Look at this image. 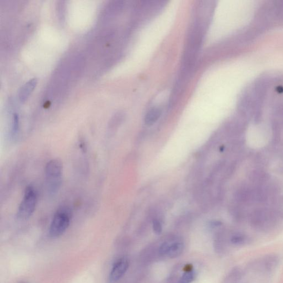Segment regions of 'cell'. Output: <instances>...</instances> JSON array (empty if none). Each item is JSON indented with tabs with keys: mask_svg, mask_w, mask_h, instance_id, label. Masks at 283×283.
Returning a JSON list of instances; mask_svg holds the SVG:
<instances>
[{
	"mask_svg": "<svg viewBox=\"0 0 283 283\" xmlns=\"http://www.w3.org/2000/svg\"><path fill=\"white\" fill-rule=\"evenodd\" d=\"M46 183L47 191L50 195H55L62 184L63 165L58 159H52L46 165L45 168Z\"/></svg>",
	"mask_w": 283,
	"mask_h": 283,
	"instance_id": "1",
	"label": "cell"
},
{
	"mask_svg": "<svg viewBox=\"0 0 283 283\" xmlns=\"http://www.w3.org/2000/svg\"><path fill=\"white\" fill-rule=\"evenodd\" d=\"M71 218V210L62 207L55 214L49 229V235L53 238L62 235L69 227Z\"/></svg>",
	"mask_w": 283,
	"mask_h": 283,
	"instance_id": "2",
	"label": "cell"
},
{
	"mask_svg": "<svg viewBox=\"0 0 283 283\" xmlns=\"http://www.w3.org/2000/svg\"><path fill=\"white\" fill-rule=\"evenodd\" d=\"M38 199L37 192L32 186H28L25 192L17 211V217L21 220H26L35 211Z\"/></svg>",
	"mask_w": 283,
	"mask_h": 283,
	"instance_id": "3",
	"label": "cell"
},
{
	"mask_svg": "<svg viewBox=\"0 0 283 283\" xmlns=\"http://www.w3.org/2000/svg\"><path fill=\"white\" fill-rule=\"evenodd\" d=\"M129 267L128 261L126 258H121L116 262L111 270L110 280L116 282L120 279L127 272Z\"/></svg>",
	"mask_w": 283,
	"mask_h": 283,
	"instance_id": "4",
	"label": "cell"
},
{
	"mask_svg": "<svg viewBox=\"0 0 283 283\" xmlns=\"http://www.w3.org/2000/svg\"><path fill=\"white\" fill-rule=\"evenodd\" d=\"M37 79L33 78L30 79L24 85L22 86L19 92V99L21 102L24 103L37 85Z\"/></svg>",
	"mask_w": 283,
	"mask_h": 283,
	"instance_id": "5",
	"label": "cell"
},
{
	"mask_svg": "<svg viewBox=\"0 0 283 283\" xmlns=\"http://www.w3.org/2000/svg\"><path fill=\"white\" fill-rule=\"evenodd\" d=\"M162 110L160 108L154 107L150 108L145 116L144 122L147 126H152L160 118Z\"/></svg>",
	"mask_w": 283,
	"mask_h": 283,
	"instance_id": "6",
	"label": "cell"
},
{
	"mask_svg": "<svg viewBox=\"0 0 283 283\" xmlns=\"http://www.w3.org/2000/svg\"><path fill=\"white\" fill-rule=\"evenodd\" d=\"M279 259L277 257L270 256L264 258L261 267L266 271H271L277 267Z\"/></svg>",
	"mask_w": 283,
	"mask_h": 283,
	"instance_id": "7",
	"label": "cell"
},
{
	"mask_svg": "<svg viewBox=\"0 0 283 283\" xmlns=\"http://www.w3.org/2000/svg\"><path fill=\"white\" fill-rule=\"evenodd\" d=\"M184 250V244L181 242H176L170 245L168 256L171 258L179 256Z\"/></svg>",
	"mask_w": 283,
	"mask_h": 283,
	"instance_id": "8",
	"label": "cell"
},
{
	"mask_svg": "<svg viewBox=\"0 0 283 283\" xmlns=\"http://www.w3.org/2000/svg\"><path fill=\"white\" fill-rule=\"evenodd\" d=\"M231 241L232 244L241 246L248 243L249 242V238L246 235L238 234L232 236L231 239Z\"/></svg>",
	"mask_w": 283,
	"mask_h": 283,
	"instance_id": "9",
	"label": "cell"
},
{
	"mask_svg": "<svg viewBox=\"0 0 283 283\" xmlns=\"http://www.w3.org/2000/svg\"><path fill=\"white\" fill-rule=\"evenodd\" d=\"M195 278V274L193 271L187 272L181 277L179 283H191Z\"/></svg>",
	"mask_w": 283,
	"mask_h": 283,
	"instance_id": "10",
	"label": "cell"
},
{
	"mask_svg": "<svg viewBox=\"0 0 283 283\" xmlns=\"http://www.w3.org/2000/svg\"><path fill=\"white\" fill-rule=\"evenodd\" d=\"M19 123L18 115L17 114H14L12 127V135L13 136H16L18 133L20 127Z\"/></svg>",
	"mask_w": 283,
	"mask_h": 283,
	"instance_id": "11",
	"label": "cell"
},
{
	"mask_svg": "<svg viewBox=\"0 0 283 283\" xmlns=\"http://www.w3.org/2000/svg\"><path fill=\"white\" fill-rule=\"evenodd\" d=\"M153 229L156 235H159L162 232V224L158 220H155L153 222Z\"/></svg>",
	"mask_w": 283,
	"mask_h": 283,
	"instance_id": "12",
	"label": "cell"
},
{
	"mask_svg": "<svg viewBox=\"0 0 283 283\" xmlns=\"http://www.w3.org/2000/svg\"><path fill=\"white\" fill-rule=\"evenodd\" d=\"M169 248L170 244L166 242L163 243L159 248V253L163 256L167 255Z\"/></svg>",
	"mask_w": 283,
	"mask_h": 283,
	"instance_id": "13",
	"label": "cell"
}]
</instances>
